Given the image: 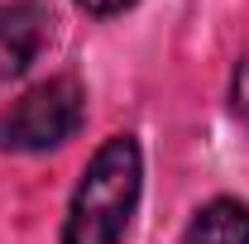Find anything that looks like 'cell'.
Wrapping results in <instances>:
<instances>
[{"mask_svg":"<svg viewBox=\"0 0 249 244\" xmlns=\"http://www.w3.org/2000/svg\"><path fill=\"white\" fill-rule=\"evenodd\" d=\"M139 182H144L139 144L129 134L106 139L72 192L62 244H120L129 230V215L139 206Z\"/></svg>","mask_w":249,"mask_h":244,"instance_id":"obj_1","label":"cell"},{"mask_svg":"<svg viewBox=\"0 0 249 244\" xmlns=\"http://www.w3.org/2000/svg\"><path fill=\"white\" fill-rule=\"evenodd\" d=\"M82 110H87V96L77 87V77H48L34 91H24L15 105L0 110V149L15 153L58 149L77 134Z\"/></svg>","mask_w":249,"mask_h":244,"instance_id":"obj_2","label":"cell"},{"mask_svg":"<svg viewBox=\"0 0 249 244\" xmlns=\"http://www.w3.org/2000/svg\"><path fill=\"white\" fill-rule=\"evenodd\" d=\"M48 38V10L34 0H0V82L19 77Z\"/></svg>","mask_w":249,"mask_h":244,"instance_id":"obj_3","label":"cell"},{"mask_svg":"<svg viewBox=\"0 0 249 244\" xmlns=\"http://www.w3.org/2000/svg\"><path fill=\"white\" fill-rule=\"evenodd\" d=\"M187 244H249V206L230 196L201 206L187 230Z\"/></svg>","mask_w":249,"mask_h":244,"instance_id":"obj_4","label":"cell"},{"mask_svg":"<svg viewBox=\"0 0 249 244\" xmlns=\"http://www.w3.org/2000/svg\"><path fill=\"white\" fill-rule=\"evenodd\" d=\"M230 105H235V115L249 124V53L240 58V67H235V82H230Z\"/></svg>","mask_w":249,"mask_h":244,"instance_id":"obj_5","label":"cell"},{"mask_svg":"<svg viewBox=\"0 0 249 244\" xmlns=\"http://www.w3.org/2000/svg\"><path fill=\"white\" fill-rule=\"evenodd\" d=\"M82 10H91V15H120V10H129L134 0H77Z\"/></svg>","mask_w":249,"mask_h":244,"instance_id":"obj_6","label":"cell"}]
</instances>
